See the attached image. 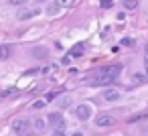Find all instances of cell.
Instances as JSON below:
<instances>
[{
  "label": "cell",
  "mask_w": 148,
  "mask_h": 136,
  "mask_svg": "<svg viewBox=\"0 0 148 136\" xmlns=\"http://www.w3.org/2000/svg\"><path fill=\"white\" fill-rule=\"evenodd\" d=\"M122 63H114V65H108V67H101L95 75H93V79L89 81L91 85H112L116 79H118V75L122 73Z\"/></svg>",
  "instance_id": "1"
},
{
  "label": "cell",
  "mask_w": 148,
  "mask_h": 136,
  "mask_svg": "<svg viewBox=\"0 0 148 136\" xmlns=\"http://www.w3.org/2000/svg\"><path fill=\"white\" fill-rule=\"evenodd\" d=\"M12 130L16 136H31V122L29 120H14L12 122Z\"/></svg>",
  "instance_id": "2"
},
{
  "label": "cell",
  "mask_w": 148,
  "mask_h": 136,
  "mask_svg": "<svg viewBox=\"0 0 148 136\" xmlns=\"http://www.w3.org/2000/svg\"><path fill=\"white\" fill-rule=\"evenodd\" d=\"M75 116H77V120L87 122V120L91 118V106H89V104H79V106L75 108Z\"/></svg>",
  "instance_id": "3"
},
{
  "label": "cell",
  "mask_w": 148,
  "mask_h": 136,
  "mask_svg": "<svg viewBox=\"0 0 148 136\" xmlns=\"http://www.w3.org/2000/svg\"><path fill=\"white\" fill-rule=\"evenodd\" d=\"M116 124V118L112 114H99L95 118V126L97 128H108V126H114Z\"/></svg>",
  "instance_id": "4"
},
{
  "label": "cell",
  "mask_w": 148,
  "mask_h": 136,
  "mask_svg": "<svg viewBox=\"0 0 148 136\" xmlns=\"http://www.w3.org/2000/svg\"><path fill=\"white\" fill-rule=\"evenodd\" d=\"M49 124H51V128H55V130L61 134V128L65 126V120H63V116H61L59 112H53V114L49 116Z\"/></svg>",
  "instance_id": "5"
},
{
  "label": "cell",
  "mask_w": 148,
  "mask_h": 136,
  "mask_svg": "<svg viewBox=\"0 0 148 136\" xmlns=\"http://www.w3.org/2000/svg\"><path fill=\"white\" fill-rule=\"evenodd\" d=\"M37 14H39V8H29V10L18 12V21H29V19H35Z\"/></svg>",
  "instance_id": "6"
},
{
  "label": "cell",
  "mask_w": 148,
  "mask_h": 136,
  "mask_svg": "<svg viewBox=\"0 0 148 136\" xmlns=\"http://www.w3.org/2000/svg\"><path fill=\"white\" fill-rule=\"evenodd\" d=\"M103 100L106 102H118L120 100V91L118 89H106L103 91Z\"/></svg>",
  "instance_id": "7"
},
{
  "label": "cell",
  "mask_w": 148,
  "mask_h": 136,
  "mask_svg": "<svg viewBox=\"0 0 148 136\" xmlns=\"http://www.w3.org/2000/svg\"><path fill=\"white\" fill-rule=\"evenodd\" d=\"M10 57V47L8 45H0V61H6Z\"/></svg>",
  "instance_id": "8"
},
{
  "label": "cell",
  "mask_w": 148,
  "mask_h": 136,
  "mask_svg": "<svg viewBox=\"0 0 148 136\" xmlns=\"http://www.w3.org/2000/svg\"><path fill=\"white\" fill-rule=\"evenodd\" d=\"M83 53H85V45H83V43H79V45H75V47L71 49V55H73V57H81Z\"/></svg>",
  "instance_id": "9"
},
{
  "label": "cell",
  "mask_w": 148,
  "mask_h": 136,
  "mask_svg": "<svg viewBox=\"0 0 148 136\" xmlns=\"http://www.w3.org/2000/svg\"><path fill=\"white\" fill-rule=\"evenodd\" d=\"M33 126L37 128V132H45V130H47V120H43V118H37Z\"/></svg>",
  "instance_id": "10"
},
{
  "label": "cell",
  "mask_w": 148,
  "mask_h": 136,
  "mask_svg": "<svg viewBox=\"0 0 148 136\" xmlns=\"http://www.w3.org/2000/svg\"><path fill=\"white\" fill-rule=\"evenodd\" d=\"M53 2L59 6V8H71L75 4V0H53Z\"/></svg>",
  "instance_id": "11"
},
{
  "label": "cell",
  "mask_w": 148,
  "mask_h": 136,
  "mask_svg": "<svg viewBox=\"0 0 148 136\" xmlns=\"http://www.w3.org/2000/svg\"><path fill=\"white\" fill-rule=\"evenodd\" d=\"M122 4H124L128 10H136V8H138V0H122Z\"/></svg>",
  "instance_id": "12"
},
{
  "label": "cell",
  "mask_w": 148,
  "mask_h": 136,
  "mask_svg": "<svg viewBox=\"0 0 148 136\" xmlns=\"http://www.w3.org/2000/svg\"><path fill=\"white\" fill-rule=\"evenodd\" d=\"M120 47H134V39H130V37L122 39V41H120Z\"/></svg>",
  "instance_id": "13"
},
{
  "label": "cell",
  "mask_w": 148,
  "mask_h": 136,
  "mask_svg": "<svg viewBox=\"0 0 148 136\" xmlns=\"http://www.w3.org/2000/svg\"><path fill=\"white\" fill-rule=\"evenodd\" d=\"M29 2V0H8V4H12V6H25Z\"/></svg>",
  "instance_id": "14"
},
{
  "label": "cell",
  "mask_w": 148,
  "mask_h": 136,
  "mask_svg": "<svg viewBox=\"0 0 148 136\" xmlns=\"http://www.w3.org/2000/svg\"><path fill=\"white\" fill-rule=\"evenodd\" d=\"M57 10H59V6H57V4H55V2H53V4H49V6H47V12H49V14H57Z\"/></svg>",
  "instance_id": "15"
},
{
  "label": "cell",
  "mask_w": 148,
  "mask_h": 136,
  "mask_svg": "<svg viewBox=\"0 0 148 136\" xmlns=\"http://www.w3.org/2000/svg\"><path fill=\"white\" fill-rule=\"evenodd\" d=\"M45 104H47L45 100H37V102L33 104V108H35V110H41V108H45Z\"/></svg>",
  "instance_id": "16"
},
{
  "label": "cell",
  "mask_w": 148,
  "mask_h": 136,
  "mask_svg": "<svg viewBox=\"0 0 148 136\" xmlns=\"http://www.w3.org/2000/svg\"><path fill=\"white\" fill-rule=\"evenodd\" d=\"M33 55H35V57H45V55H47V51H45V49H35V51H33Z\"/></svg>",
  "instance_id": "17"
},
{
  "label": "cell",
  "mask_w": 148,
  "mask_h": 136,
  "mask_svg": "<svg viewBox=\"0 0 148 136\" xmlns=\"http://www.w3.org/2000/svg\"><path fill=\"white\" fill-rule=\"evenodd\" d=\"M57 95H59V91H51V93H49V95L45 98V102H51V100H55Z\"/></svg>",
  "instance_id": "18"
},
{
  "label": "cell",
  "mask_w": 148,
  "mask_h": 136,
  "mask_svg": "<svg viewBox=\"0 0 148 136\" xmlns=\"http://www.w3.org/2000/svg\"><path fill=\"white\" fill-rule=\"evenodd\" d=\"M144 81H146L144 75H136V77H134V83H144Z\"/></svg>",
  "instance_id": "19"
},
{
  "label": "cell",
  "mask_w": 148,
  "mask_h": 136,
  "mask_svg": "<svg viewBox=\"0 0 148 136\" xmlns=\"http://www.w3.org/2000/svg\"><path fill=\"white\" fill-rule=\"evenodd\" d=\"M112 4H114V2H112V0H103V2H101V6H103V8H110Z\"/></svg>",
  "instance_id": "20"
},
{
  "label": "cell",
  "mask_w": 148,
  "mask_h": 136,
  "mask_svg": "<svg viewBox=\"0 0 148 136\" xmlns=\"http://www.w3.org/2000/svg\"><path fill=\"white\" fill-rule=\"evenodd\" d=\"M144 65H146V73H148V53H146V57H144Z\"/></svg>",
  "instance_id": "21"
},
{
  "label": "cell",
  "mask_w": 148,
  "mask_h": 136,
  "mask_svg": "<svg viewBox=\"0 0 148 136\" xmlns=\"http://www.w3.org/2000/svg\"><path fill=\"white\" fill-rule=\"evenodd\" d=\"M73 136H81V134H73Z\"/></svg>",
  "instance_id": "22"
},
{
  "label": "cell",
  "mask_w": 148,
  "mask_h": 136,
  "mask_svg": "<svg viewBox=\"0 0 148 136\" xmlns=\"http://www.w3.org/2000/svg\"><path fill=\"white\" fill-rule=\"evenodd\" d=\"M39 2H45V0H39Z\"/></svg>",
  "instance_id": "23"
}]
</instances>
